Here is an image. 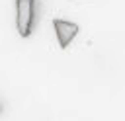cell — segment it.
Segmentation results:
<instances>
[{"label": "cell", "mask_w": 125, "mask_h": 121, "mask_svg": "<svg viewBox=\"0 0 125 121\" xmlns=\"http://www.w3.org/2000/svg\"><path fill=\"white\" fill-rule=\"evenodd\" d=\"M37 0H16V27L21 37H29L35 25Z\"/></svg>", "instance_id": "obj_1"}, {"label": "cell", "mask_w": 125, "mask_h": 121, "mask_svg": "<svg viewBox=\"0 0 125 121\" xmlns=\"http://www.w3.org/2000/svg\"><path fill=\"white\" fill-rule=\"evenodd\" d=\"M53 27H55L57 41H59V45H61L62 49H66V47L72 43V39L78 35V31H80V25H78V23L68 21V20H61V18L53 20Z\"/></svg>", "instance_id": "obj_2"}]
</instances>
